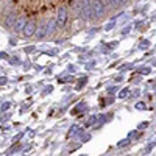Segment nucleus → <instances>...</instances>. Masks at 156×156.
<instances>
[{"label":"nucleus","instance_id":"obj_4","mask_svg":"<svg viewBox=\"0 0 156 156\" xmlns=\"http://www.w3.org/2000/svg\"><path fill=\"white\" fill-rule=\"evenodd\" d=\"M25 25H27V19H25L23 16H20V17L16 20V25H14V30H16V33H17V31H23Z\"/></svg>","mask_w":156,"mask_h":156},{"label":"nucleus","instance_id":"obj_1","mask_svg":"<svg viewBox=\"0 0 156 156\" xmlns=\"http://www.w3.org/2000/svg\"><path fill=\"white\" fill-rule=\"evenodd\" d=\"M105 2L101 0H92V9H94V17H101L105 14Z\"/></svg>","mask_w":156,"mask_h":156},{"label":"nucleus","instance_id":"obj_3","mask_svg":"<svg viewBox=\"0 0 156 156\" xmlns=\"http://www.w3.org/2000/svg\"><path fill=\"white\" fill-rule=\"evenodd\" d=\"M81 8H83V17L89 19L90 16H94V9L89 0H81Z\"/></svg>","mask_w":156,"mask_h":156},{"label":"nucleus","instance_id":"obj_8","mask_svg":"<svg viewBox=\"0 0 156 156\" xmlns=\"http://www.w3.org/2000/svg\"><path fill=\"white\" fill-rule=\"evenodd\" d=\"M117 2H119V5H125V3H126V0H117Z\"/></svg>","mask_w":156,"mask_h":156},{"label":"nucleus","instance_id":"obj_5","mask_svg":"<svg viewBox=\"0 0 156 156\" xmlns=\"http://www.w3.org/2000/svg\"><path fill=\"white\" fill-rule=\"evenodd\" d=\"M34 30H36V23L34 22H28L27 25H25V28H23V34L28 37V36H31L34 33Z\"/></svg>","mask_w":156,"mask_h":156},{"label":"nucleus","instance_id":"obj_2","mask_svg":"<svg viewBox=\"0 0 156 156\" xmlns=\"http://www.w3.org/2000/svg\"><path fill=\"white\" fill-rule=\"evenodd\" d=\"M66 22H67V9L66 8H59L58 17H56V25L59 28H62V27H66Z\"/></svg>","mask_w":156,"mask_h":156},{"label":"nucleus","instance_id":"obj_6","mask_svg":"<svg viewBox=\"0 0 156 156\" xmlns=\"http://www.w3.org/2000/svg\"><path fill=\"white\" fill-rule=\"evenodd\" d=\"M14 25H16V14H8L6 20H5V27L6 28H14Z\"/></svg>","mask_w":156,"mask_h":156},{"label":"nucleus","instance_id":"obj_7","mask_svg":"<svg viewBox=\"0 0 156 156\" xmlns=\"http://www.w3.org/2000/svg\"><path fill=\"white\" fill-rule=\"evenodd\" d=\"M56 25V22H53V20H50L48 23H47V33H51L53 31V27Z\"/></svg>","mask_w":156,"mask_h":156}]
</instances>
